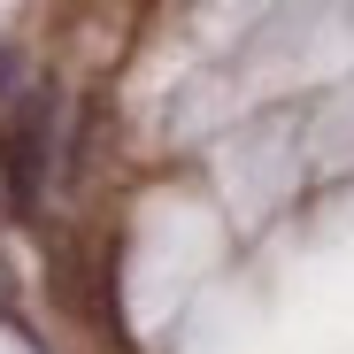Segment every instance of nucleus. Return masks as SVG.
I'll return each mask as SVG.
<instances>
[{"label": "nucleus", "mask_w": 354, "mask_h": 354, "mask_svg": "<svg viewBox=\"0 0 354 354\" xmlns=\"http://www.w3.org/2000/svg\"><path fill=\"white\" fill-rule=\"evenodd\" d=\"M16 77H24V54H16V46H0V93H8Z\"/></svg>", "instance_id": "f03ea898"}, {"label": "nucleus", "mask_w": 354, "mask_h": 354, "mask_svg": "<svg viewBox=\"0 0 354 354\" xmlns=\"http://www.w3.org/2000/svg\"><path fill=\"white\" fill-rule=\"evenodd\" d=\"M54 115H62L54 85H24L16 115L0 124V185H8V208H16V216L39 208V177H46V147H54Z\"/></svg>", "instance_id": "f257e3e1"}]
</instances>
